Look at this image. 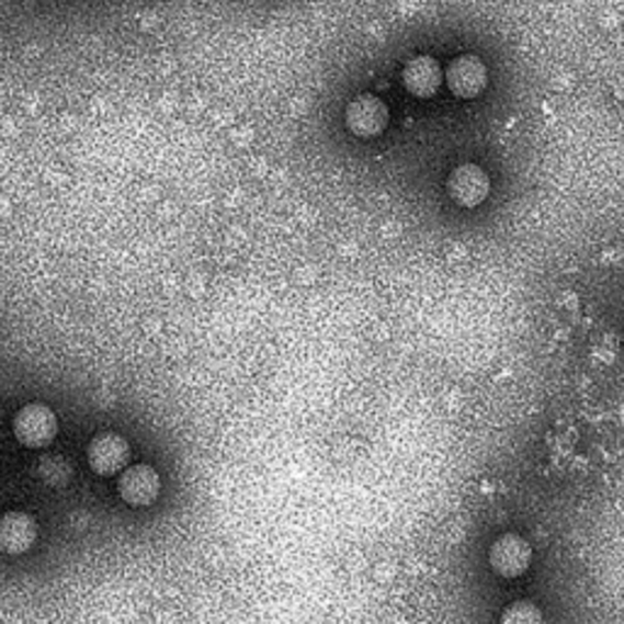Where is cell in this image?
Listing matches in <instances>:
<instances>
[{"instance_id":"1","label":"cell","mask_w":624,"mask_h":624,"mask_svg":"<svg viewBox=\"0 0 624 624\" xmlns=\"http://www.w3.org/2000/svg\"><path fill=\"white\" fill-rule=\"evenodd\" d=\"M57 432H59L57 415H54V410L45 402H30L25 408H20L13 418L15 440L30 449H42L52 444Z\"/></svg>"},{"instance_id":"2","label":"cell","mask_w":624,"mask_h":624,"mask_svg":"<svg viewBox=\"0 0 624 624\" xmlns=\"http://www.w3.org/2000/svg\"><path fill=\"white\" fill-rule=\"evenodd\" d=\"M388 117H390L388 105L376 95L354 98V101L347 105V115H344L349 133L361 139L378 137L383 129L388 127Z\"/></svg>"},{"instance_id":"3","label":"cell","mask_w":624,"mask_h":624,"mask_svg":"<svg viewBox=\"0 0 624 624\" xmlns=\"http://www.w3.org/2000/svg\"><path fill=\"white\" fill-rule=\"evenodd\" d=\"M89 464L98 476H117L123 474L129 462V444L115 432L95 434L89 444Z\"/></svg>"},{"instance_id":"4","label":"cell","mask_w":624,"mask_h":624,"mask_svg":"<svg viewBox=\"0 0 624 624\" xmlns=\"http://www.w3.org/2000/svg\"><path fill=\"white\" fill-rule=\"evenodd\" d=\"M444 79L449 91H452L456 98L468 101V98H476L486 91L488 69L484 61L474 57V54H462V57H456L452 64H449Z\"/></svg>"},{"instance_id":"5","label":"cell","mask_w":624,"mask_h":624,"mask_svg":"<svg viewBox=\"0 0 624 624\" xmlns=\"http://www.w3.org/2000/svg\"><path fill=\"white\" fill-rule=\"evenodd\" d=\"M120 498H123L127 506L145 508L151 506L159 498L161 492V478L151 466H127L117 480Z\"/></svg>"},{"instance_id":"6","label":"cell","mask_w":624,"mask_h":624,"mask_svg":"<svg viewBox=\"0 0 624 624\" xmlns=\"http://www.w3.org/2000/svg\"><path fill=\"white\" fill-rule=\"evenodd\" d=\"M532 549L518 534H502L490 546V568L502 578H518L530 568Z\"/></svg>"},{"instance_id":"7","label":"cell","mask_w":624,"mask_h":624,"mask_svg":"<svg viewBox=\"0 0 624 624\" xmlns=\"http://www.w3.org/2000/svg\"><path fill=\"white\" fill-rule=\"evenodd\" d=\"M446 191L456 205L476 207L484 203L490 193L488 173L476 167V163H464V167H456L452 171V177L446 181Z\"/></svg>"},{"instance_id":"8","label":"cell","mask_w":624,"mask_h":624,"mask_svg":"<svg viewBox=\"0 0 624 624\" xmlns=\"http://www.w3.org/2000/svg\"><path fill=\"white\" fill-rule=\"evenodd\" d=\"M37 542V522L32 514L10 510L0 514V552L8 556H20L30 552Z\"/></svg>"},{"instance_id":"9","label":"cell","mask_w":624,"mask_h":624,"mask_svg":"<svg viewBox=\"0 0 624 624\" xmlns=\"http://www.w3.org/2000/svg\"><path fill=\"white\" fill-rule=\"evenodd\" d=\"M444 81L442 67L432 57H415L402 69V83L415 98H432Z\"/></svg>"},{"instance_id":"10","label":"cell","mask_w":624,"mask_h":624,"mask_svg":"<svg viewBox=\"0 0 624 624\" xmlns=\"http://www.w3.org/2000/svg\"><path fill=\"white\" fill-rule=\"evenodd\" d=\"M502 622L510 624H536L542 622V612L532 602H514L510 610L502 612Z\"/></svg>"}]
</instances>
